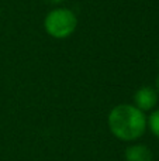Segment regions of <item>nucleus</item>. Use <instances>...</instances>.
Wrapping results in <instances>:
<instances>
[{
    "label": "nucleus",
    "instance_id": "nucleus-2",
    "mask_svg": "<svg viewBox=\"0 0 159 161\" xmlns=\"http://www.w3.org/2000/svg\"><path fill=\"white\" fill-rule=\"evenodd\" d=\"M78 19L75 13L68 8H55L45 17L44 27L54 38H66L75 31Z\"/></svg>",
    "mask_w": 159,
    "mask_h": 161
},
{
    "label": "nucleus",
    "instance_id": "nucleus-1",
    "mask_svg": "<svg viewBox=\"0 0 159 161\" xmlns=\"http://www.w3.org/2000/svg\"><path fill=\"white\" fill-rule=\"evenodd\" d=\"M109 127L117 139L132 142L145 133L146 117L137 106L118 105L109 114Z\"/></svg>",
    "mask_w": 159,
    "mask_h": 161
},
{
    "label": "nucleus",
    "instance_id": "nucleus-3",
    "mask_svg": "<svg viewBox=\"0 0 159 161\" xmlns=\"http://www.w3.org/2000/svg\"><path fill=\"white\" fill-rule=\"evenodd\" d=\"M134 102L140 110H151L158 102V92L154 88L142 86L134 95Z\"/></svg>",
    "mask_w": 159,
    "mask_h": 161
},
{
    "label": "nucleus",
    "instance_id": "nucleus-5",
    "mask_svg": "<svg viewBox=\"0 0 159 161\" xmlns=\"http://www.w3.org/2000/svg\"><path fill=\"white\" fill-rule=\"evenodd\" d=\"M148 125L151 131L159 139V110H155L154 113H151V116L148 119Z\"/></svg>",
    "mask_w": 159,
    "mask_h": 161
},
{
    "label": "nucleus",
    "instance_id": "nucleus-4",
    "mask_svg": "<svg viewBox=\"0 0 159 161\" xmlns=\"http://www.w3.org/2000/svg\"><path fill=\"white\" fill-rule=\"evenodd\" d=\"M127 161H152V151L144 144L130 146L126 150Z\"/></svg>",
    "mask_w": 159,
    "mask_h": 161
},
{
    "label": "nucleus",
    "instance_id": "nucleus-7",
    "mask_svg": "<svg viewBox=\"0 0 159 161\" xmlns=\"http://www.w3.org/2000/svg\"><path fill=\"white\" fill-rule=\"evenodd\" d=\"M54 2H61V0H54Z\"/></svg>",
    "mask_w": 159,
    "mask_h": 161
},
{
    "label": "nucleus",
    "instance_id": "nucleus-6",
    "mask_svg": "<svg viewBox=\"0 0 159 161\" xmlns=\"http://www.w3.org/2000/svg\"><path fill=\"white\" fill-rule=\"evenodd\" d=\"M156 89H158V92H159V76L156 78Z\"/></svg>",
    "mask_w": 159,
    "mask_h": 161
}]
</instances>
